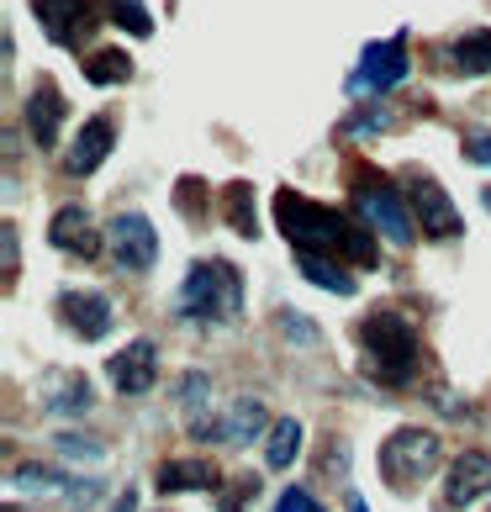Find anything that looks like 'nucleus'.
<instances>
[{"label":"nucleus","mask_w":491,"mask_h":512,"mask_svg":"<svg viewBox=\"0 0 491 512\" xmlns=\"http://www.w3.org/2000/svg\"><path fill=\"white\" fill-rule=\"evenodd\" d=\"M275 222L296 254H328V259L354 264V270L375 264V233L365 222L344 217L338 206H323L296 191H275Z\"/></svg>","instance_id":"nucleus-1"},{"label":"nucleus","mask_w":491,"mask_h":512,"mask_svg":"<svg viewBox=\"0 0 491 512\" xmlns=\"http://www.w3.org/2000/svg\"><path fill=\"white\" fill-rule=\"evenodd\" d=\"M354 344H360V370L365 381L386 386V391H402L412 386L418 375V359H423V338L412 328L407 312L396 307H370L354 328Z\"/></svg>","instance_id":"nucleus-2"},{"label":"nucleus","mask_w":491,"mask_h":512,"mask_svg":"<svg viewBox=\"0 0 491 512\" xmlns=\"http://www.w3.org/2000/svg\"><path fill=\"white\" fill-rule=\"evenodd\" d=\"M175 312L201 328H233L243 317V275L233 259H196L175 291Z\"/></svg>","instance_id":"nucleus-3"},{"label":"nucleus","mask_w":491,"mask_h":512,"mask_svg":"<svg viewBox=\"0 0 491 512\" xmlns=\"http://www.w3.org/2000/svg\"><path fill=\"white\" fill-rule=\"evenodd\" d=\"M349 201H354V217H360L375 238H386L391 249H412V238H418V217H412V206L402 201V191H396L381 169L354 164Z\"/></svg>","instance_id":"nucleus-4"},{"label":"nucleus","mask_w":491,"mask_h":512,"mask_svg":"<svg viewBox=\"0 0 491 512\" xmlns=\"http://www.w3.org/2000/svg\"><path fill=\"white\" fill-rule=\"evenodd\" d=\"M439 460H444V439L433 428H418V423L396 428L381 444V476L391 491H412L418 481H428L439 470Z\"/></svg>","instance_id":"nucleus-5"},{"label":"nucleus","mask_w":491,"mask_h":512,"mask_svg":"<svg viewBox=\"0 0 491 512\" xmlns=\"http://www.w3.org/2000/svg\"><path fill=\"white\" fill-rule=\"evenodd\" d=\"M106 254H111V264H117L122 275L154 270V259H159L154 222H148L143 212H117V217H111V227H106Z\"/></svg>","instance_id":"nucleus-6"},{"label":"nucleus","mask_w":491,"mask_h":512,"mask_svg":"<svg viewBox=\"0 0 491 512\" xmlns=\"http://www.w3.org/2000/svg\"><path fill=\"white\" fill-rule=\"evenodd\" d=\"M412 74V59H407V37L396 32L386 37V43H370L360 69L349 74V96H386V90H396Z\"/></svg>","instance_id":"nucleus-7"},{"label":"nucleus","mask_w":491,"mask_h":512,"mask_svg":"<svg viewBox=\"0 0 491 512\" xmlns=\"http://www.w3.org/2000/svg\"><path fill=\"white\" fill-rule=\"evenodd\" d=\"M32 11H37V27L48 32V43L59 48H85V37L101 22L96 0H32Z\"/></svg>","instance_id":"nucleus-8"},{"label":"nucleus","mask_w":491,"mask_h":512,"mask_svg":"<svg viewBox=\"0 0 491 512\" xmlns=\"http://www.w3.org/2000/svg\"><path fill=\"white\" fill-rule=\"evenodd\" d=\"M481 497H491V454L486 449H465L449 460V476L439 491V512H465Z\"/></svg>","instance_id":"nucleus-9"},{"label":"nucleus","mask_w":491,"mask_h":512,"mask_svg":"<svg viewBox=\"0 0 491 512\" xmlns=\"http://www.w3.org/2000/svg\"><path fill=\"white\" fill-rule=\"evenodd\" d=\"M407 201H412V217H418L423 238L449 243V238H460V233H465V222H460V212H455V201H449V191H444V185L433 180V175H412Z\"/></svg>","instance_id":"nucleus-10"},{"label":"nucleus","mask_w":491,"mask_h":512,"mask_svg":"<svg viewBox=\"0 0 491 512\" xmlns=\"http://www.w3.org/2000/svg\"><path fill=\"white\" fill-rule=\"evenodd\" d=\"M59 322L74 333V338H85V344H101V338L117 328V307H111V296L106 291H59Z\"/></svg>","instance_id":"nucleus-11"},{"label":"nucleus","mask_w":491,"mask_h":512,"mask_svg":"<svg viewBox=\"0 0 491 512\" xmlns=\"http://www.w3.org/2000/svg\"><path fill=\"white\" fill-rule=\"evenodd\" d=\"M259 433H270V417H264L259 396H238V402H233L228 412H212V417H206V423L196 428V439L243 449V444H254Z\"/></svg>","instance_id":"nucleus-12"},{"label":"nucleus","mask_w":491,"mask_h":512,"mask_svg":"<svg viewBox=\"0 0 491 512\" xmlns=\"http://www.w3.org/2000/svg\"><path fill=\"white\" fill-rule=\"evenodd\" d=\"M48 243H53L59 254H69V259H96V254L106 249L96 217H90V206H80V201H69V206H59V212H53Z\"/></svg>","instance_id":"nucleus-13"},{"label":"nucleus","mask_w":491,"mask_h":512,"mask_svg":"<svg viewBox=\"0 0 491 512\" xmlns=\"http://www.w3.org/2000/svg\"><path fill=\"white\" fill-rule=\"evenodd\" d=\"M106 375H111V386H117L122 396H148L159 386V349L148 344V338H132L122 354L106 359Z\"/></svg>","instance_id":"nucleus-14"},{"label":"nucleus","mask_w":491,"mask_h":512,"mask_svg":"<svg viewBox=\"0 0 491 512\" xmlns=\"http://www.w3.org/2000/svg\"><path fill=\"white\" fill-rule=\"evenodd\" d=\"M27 138L43 148V154H53L59 148V132H64V117H69V101H64V90L53 85V80H37L32 85V96H27Z\"/></svg>","instance_id":"nucleus-15"},{"label":"nucleus","mask_w":491,"mask_h":512,"mask_svg":"<svg viewBox=\"0 0 491 512\" xmlns=\"http://www.w3.org/2000/svg\"><path fill=\"white\" fill-rule=\"evenodd\" d=\"M117 148V122L106 117V111H96V117H85V127L74 132L69 154H64V175H96V169L106 164V154Z\"/></svg>","instance_id":"nucleus-16"},{"label":"nucleus","mask_w":491,"mask_h":512,"mask_svg":"<svg viewBox=\"0 0 491 512\" xmlns=\"http://www.w3.org/2000/svg\"><path fill=\"white\" fill-rule=\"evenodd\" d=\"M90 402H96V391H90V381L80 370H53L43 381V412L48 417H80V412H90Z\"/></svg>","instance_id":"nucleus-17"},{"label":"nucleus","mask_w":491,"mask_h":512,"mask_svg":"<svg viewBox=\"0 0 491 512\" xmlns=\"http://www.w3.org/2000/svg\"><path fill=\"white\" fill-rule=\"evenodd\" d=\"M296 270L301 280H312L317 291H328V296H354L360 291V280H354V270L344 259H328V254H296Z\"/></svg>","instance_id":"nucleus-18"},{"label":"nucleus","mask_w":491,"mask_h":512,"mask_svg":"<svg viewBox=\"0 0 491 512\" xmlns=\"http://www.w3.org/2000/svg\"><path fill=\"white\" fill-rule=\"evenodd\" d=\"M444 59L455 74H465V80H476V74H491V27H476L455 37V43L444 48Z\"/></svg>","instance_id":"nucleus-19"},{"label":"nucleus","mask_w":491,"mask_h":512,"mask_svg":"<svg viewBox=\"0 0 491 512\" xmlns=\"http://www.w3.org/2000/svg\"><path fill=\"white\" fill-rule=\"evenodd\" d=\"M154 486L164 497L169 491H217V465L212 460H164Z\"/></svg>","instance_id":"nucleus-20"},{"label":"nucleus","mask_w":491,"mask_h":512,"mask_svg":"<svg viewBox=\"0 0 491 512\" xmlns=\"http://www.w3.org/2000/svg\"><path fill=\"white\" fill-rule=\"evenodd\" d=\"M301 444H307V428H301L296 417H275L270 433H264V465H270V470H291Z\"/></svg>","instance_id":"nucleus-21"},{"label":"nucleus","mask_w":491,"mask_h":512,"mask_svg":"<svg viewBox=\"0 0 491 512\" xmlns=\"http://www.w3.org/2000/svg\"><path fill=\"white\" fill-rule=\"evenodd\" d=\"M222 217L238 238H259V206H254V185L249 180H228L222 185Z\"/></svg>","instance_id":"nucleus-22"},{"label":"nucleus","mask_w":491,"mask_h":512,"mask_svg":"<svg viewBox=\"0 0 491 512\" xmlns=\"http://www.w3.org/2000/svg\"><path fill=\"white\" fill-rule=\"evenodd\" d=\"M175 402L185 412V423H191V433L212 417V375L206 370H185L180 375V386H175Z\"/></svg>","instance_id":"nucleus-23"},{"label":"nucleus","mask_w":491,"mask_h":512,"mask_svg":"<svg viewBox=\"0 0 491 512\" xmlns=\"http://www.w3.org/2000/svg\"><path fill=\"white\" fill-rule=\"evenodd\" d=\"M85 80H90V85H127V80H132L127 48H96V53L85 59Z\"/></svg>","instance_id":"nucleus-24"},{"label":"nucleus","mask_w":491,"mask_h":512,"mask_svg":"<svg viewBox=\"0 0 491 512\" xmlns=\"http://www.w3.org/2000/svg\"><path fill=\"white\" fill-rule=\"evenodd\" d=\"M11 486L16 491H43V497H64V486H69V476H59L53 465H37V460H22L11 470Z\"/></svg>","instance_id":"nucleus-25"},{"label":"nucleus","mask_w":491,"mask_h":512,"mask_svg":"<svg viewBox=\"0 0 491 512\" xmlns=\"http://www.w3.org/2000/svg\"><path fill=\"white\" fill-rule=\"evenodd\" d=\"M106 16L117 27H127L132 37H154V16H148L143 0H106Z\"/></svg>","instance_id":"nucleus-26"},{"label":"nucleus","mask_w":491,"mask_h":512,"mask_svg":"<svg viewBox=\"0 0 491 512\" xmlns=\"http://www.w3.org/2000/svg\"><path fill=\"white\" fill-rule=\"evenodd\" d=\"M275 328H280V338H291V344H323V333H317V322H307V317H296V312H280L275 317Z\"/></svg>","instance_id":"nucleus-27"},{"label":"nucleus","mask_w":491,"mask_h":512,"mask_svg":"<svg viewBox=\"0 0 491 512\" xmlns=\"http://www.w3.org/2000/svg\"><path fill=\"white\" fill-rule=\"evenodd\" d=\"M59 449L64 454H85V460H101L106 454V444H96L90 433H59Z\"/></svg>","instance_id":"nucleus-28"},{"label":"nucleus","mask_w":491,"mask_h":512,"mask_svg":"<svg viewBox=\"0 0 491 512\" xmlns=\"http://www.w3.org/2000/svg\"><path fill=\"white\" fill-rule=\"evenodd\" d=\"M275 512H323V507H317V497H312V491H301V486H291L286 497L275 502Z\"/></svg>","instance_id":"nucleus-29"},{"label":"nucleus","mask_w":491,"mask_h":512,"mask_svg":"<svg viewBox=\"0 0 491 512\" xmlns=\"http://www.w3.org/2000/svg\"><path fill=\"white\" fill-rule=\"evenodd\" d=\"M180 212L201 222V180H196V175H185V180H180Z\"/></svg>","instance_id":"nucleus-30"},{"label":"nucleus","mask_w":491,"mask_h":512,"mask_svg":"<svg viewBox=\"0 0 491 512\" xmlns=\"http://www.w3.org/2000/svg\"><path fill=\"white\" fill-rule=\"evenodd\" d=\"M254 491H259L254 476H238V486L228 491V497H222V512H243V497H254Z\"/></svg>","instance_id":"nucleus-31"},{"label":"nucleus","mask_w":491,"mask_h":512,"mask_svg":"<svg viewBox=\"0 0 491 512\" xmlns=\"http://www.w3.org/2000/svg\"><path fill=\"white\" fill-rule=\"evenodd\" d=\"M465 159L470 164H491V132H470V138H465Z\"/></svg>","instance_id":"nucleus-32"},{"label":"nucleus","mask_w":491,"mask_h":512,"mask_svg":"<svg viewBox=\"0 0 491 512\" xmlns=\"http://www.w3.org/2000/svg\"><path fill=\"white\" fill-rule=\"evenodd\" d=\"M117 512H138V491H132V486L117 497Z\"/></svg>","instance_id":"nucleus-33"},{"label":"nucleus","mask_w":491,"mask_h":512,"mask_svg":"<svg viewBox=\"0 0 491 512\" xmlns=\"http://www.w3.org/2000/svg\"><path fill=\"white\" fill-rule=\"evenodd\" d=\"M349 512H370V507H365V502H360V497H354V502H349Z\"/></svg>","instance_id":"nucleus-34"},{"label":"nucleus","mask_w":491,"mask_h":512,"mask_svg":"<svg viewBox=\"0 0 491 512\" xmlns=\"http://www.w3.org/2000/svg\"><path fill=\"white\" fill-rule=\"evenodd\" d=\"M486 212H491V185H486Z\"/></svg>","instance_id":"nucleus-35"},{"label":"nucleus","mask_w":491,"mask_h":512,"mask_svg":"<svg viewBox=\"0 0 491 512\" xmlns=\"http://www.w3.org/2000/svg\"><path fill=\"white\" fill-rule=\"evenodd\" d=\"M6 512H16V507H6Z\"/></svg>","instance_id":"nucleus-36"}]
</instances>
